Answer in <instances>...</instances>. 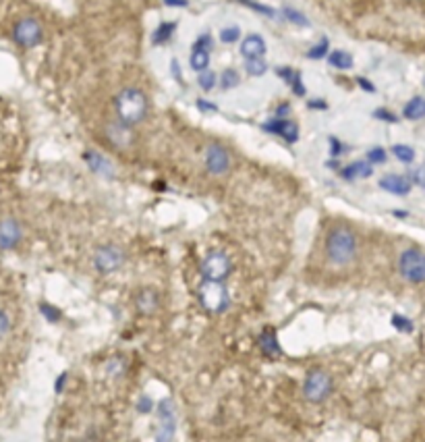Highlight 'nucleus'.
Segmentation results:
<instances>
[{"label": "nucleus", "instance_id": "obj_1", "mask_svg": "<svg viewBox=\"0 0 425 442\" xmlns=\"http://www.w3.org/2000/svg\"><path fill=\"white\" fill-rule=\"evenodd\" d=\"M359 254L357 235L349 227H334L326 239V256L334 266H349Z\"/></svg>", "mask_w": 425, "mask_h": 442}, {"label": "nucleus", "instance_id": "obj_2", "mask_svg": "<svg viewBox=\"0 0 425 442\" xmlns=\"http://www.w3.org/2000/svg\"><path fill=\"white\" fill-rule=\"evenodd\" d=\"M117 119L127 125H140L147 117V96L140 88H123L115 98Z\"/></svg>", "mask_w": 425, "mask_h": 442}, {"label": "nucleus", "instance_id": "obj_3", "mask_svg": "<svg viewBox=\"0 0 425 442\" xmlns=\"http://www.w3.org/2000/svg\"><path fill=\"white\" fill-rule=\"evenodd\" d=\"M199 303L203 305L206 311L210 313H224L231 305V297L224 287V281H206L199 285Z\"/></svg>", "mask_w": 425, "mask_h": 442}, {"label": "nucleus", "instance_id": "obj_4", "mask_svg": "<svg viewBox=\"0 0 425 442\" xmlns=\"http://www.w3.org/2000/svg\"><path fill=\"white\" fill-rule=\"evenodd\" d=\"M399 272L413 285L425 283V254L417 247H409L399 258Z\"/></svg>", "mask_w": 425, "mask_h": 442}, {"label": "nucleus", "instance_id": "obj_5", "mask_svg": "<svg viewBox=\"0 0 425 442\" xmlns=\"http://www.w3.org/2000/svg\"><path fill=\"white\" fill-rule=\"evenodd\" d=\"M332 376L324 370H313L303 382V397L309 403H324L332 393Z\"/></svg>", "mask_w": 425, "mask_h": 442}, {"label": "nucleus", "instance_id": "obj_6", "mask_svg": "<svg viewBox=\"0 0 425 442\" xmlns=\"http://www.w3.org/2000/svg\"><path fill=\"white\" fill-rule=\"evenodd\" d=\"M12 40L21 48H35L44 40V27L33 17H23L12 25Z\"/></svg>", "mask_w": 425, "mask_h": 442}, {"label": "nucleus", "instance_id": "obj_7", "mask_svg": "<svg viewBox=\"0 0 425 442\" xmlns=\"http://www.w3.org/2000/svg\"><path fill=\"white\" fill-rule=\"evenodd\" d=\"M231 270H233V264L224 252H210L199 266V272L206 281H226Z\"/></svg>", "mask_w": 425, "mask_h": 442}, {"label": "nucleus", "instance_id": "obj_8", "mask_svg": "<svg viewBox=\"0 0 425 442\" xmlns=\"http://www.w3.org/2000/svg\"><path fill=\"white\" fill-rule=\"evenodd\" d=\"M125 264V252L119 245H102L94 254V268L102 275H110Z\"/></svg>", "mask_w": 425, "mask_h": 442}, {"label": "nucleus", "instance_id": "obj_9", "mask_svg": "<svg viewBox=\"0 0 425 442\" xmlns=\"http://www.w3.org/2000/svg\"><path fill=\"white\" fill-rule=\"evenodd\" d=\"M158 418H160V432L156 441H172L176 432V407L172 399H162L158 403Z\"/></svg>", "mask_w": 425, "mask_h": 442}, {"label": "nucleus", "instance_id": "obj_10", "mask_svg": "<svg viewBox=\"0 0 425 442\" xmlns=\"http://www.w3.org/2000/svg\"><path fill=\"white\" fill-rule=\"evenodd\" d=\"M203 164H206V170L210 174H224L228 172L231 168V156L228 152L218 144H210L206 147V156H203Z\"/></svg>", "mask_w": 425, "mask_h": 442}, {"label": "nucleus", "instance_id": "obj_11", "mask_svg": "<svg viewBox=\"0 0 425 442\" xmlns=\"http://www.w3.org/2000/svg\"><path fill=\"white\" fill-rule=\"evenodd\" d=\"M21 239H23V229H21L19 220L12 216L0 218V249L10 252L21 243Z\"/></svg>", "mask_w": 425, "mask_h": 442}, {"label": "nucleus", "instance_id": "obj_12", "mask_svg": "<svg viewBox=\"0 0 425 442\" xmlns=\"http://www.w3.org/2000/svg\"><path fill=\"white\" fill-rule=\"evenodd\" d=\"M108 142L112 146H117L119 149H129V147L135 144V133H133V125H127L123 121H117V123H108L106 129H104Z\"/></svg>", "mask_w": 425, "mask_h": 442}, {"label": "nucleus", "instance_id": "obj_13", "mask_svg": "<svg viewBox=\"0 0 425 442\" xmlns=\"http://www.w3.org/2000/svg\"><path fill=\"white\" fill-rule=\"evenodd\" d=\"M380 189L392 193V195H409V191L413 189V181L409 177H403V174H386L378 181Z\"/></svg>", "mask_w": 425, "mask_h": 442}, {"label": "nucleus", "instance_id": "obj_14", "mask_svg": "<svg viewBox=\"0 0 425 442\" xmlns=\"http://www.w3.org/2000/svg\"><path fill=\"white\" fill-rule=\"evenodd\" d=\"M266 50H268L266 40L260 33H249L241 42V56L243 58H260V56L266 54Z\"/></svg>", "mask_w": 425, "mask_h": 442}, {"label": "nucleus", "instance_id": "obj_15", "mask_svg": "<svg viewBox=\"0 0 425 442\" xmlns=\"http://www.w3.org/2000/svg\"><path fill=\"white\" fill-rule=\"evenodd\" d=\"M374 174V164L372 162H363V160H357V162H351L349 166H344L340 170V177L344 181H359V179H369Z\"/></svg>", "mask_w": 425, "mask_h": 442}, {"label": "nucleus", "instance_id": "obj_16", "mask_svg": "<svg viewBox=\"0 0 425 442\" xmlns=\"http://www.w3.org/2000/svg\"><path fill=\"white\" fill-rule=\"evenodd\" d=\"M258 345H260L262 353L268 355V357H276V355L283 353V349H281V345H278V338H276V332H274L272 328H266V330L260 334Z\"/></svg>", "mask_w": 425, "mask_h": 442}, {"label": "nucleus", "instance_id": "obj_17", "mask_svg": "<svg viewBox=\"0 0 425 442\" xmlns=\"http://www.w3.org/2000/svg\"><path fill=\"white\" fill-rule=\"evenodd\" d=\"M85 162L96 174H106V177L112 174V164L98 152H85Z\"/></svg>", "mask_w": 425, "mask_h": 442}, {"label": "nucleus", "instance_id": "obj_18", "mask_svg": "<svg viewBox=\"0 0 425 442\" xmlns=\"http://www.w3.org/2000/svg\"><path fill=\"white\" fill-rule=\"evenodd\" d=\"M326 58H328V65L334 67V69H338V71H349L355 65L353 54L347 52V50H332V52H328Z\"/></svg>", "mask_w": 425, "mask_h": 442}, {"label": "nucleus", "instance_id": "obj_19", "mask_svg": "<svg viewBox=\"0 0 425 442\" xmlns=\"http://www.w3.org/2000/svg\"><path fill=\"white\" fill-rule=\"evenodd\" d=\"M403 117L407 121H422L425 119V98L424 96H415L411 98L405 108H403Z\"/></svg>", "mask_w": 425, "mask_h": 442}, {"label": "nucleus", "instance_id": "obj_20", "mask_svg": "<svg viewBox=\"0 0 425 442\" xmlns=\"http://www.w3.org/2000/svg\"><path fill=\"white\" fill-rule=\"evenodd\" d=\"M174 29H176V23H174V21H164V23H160V25L156 27V31L151 33V42H153V46H162V44H166V42L172 38Z\"/></svg>", "mask_w": 425, "mask_h": 442}, {"label": "nucleus", "instance_id": "obj_21", "mask_svg": "<svg viewBox=\"0 0 425 442\" xmlns=\"http://www.w3.org/2000/svg\"><path fill=\"white\" fill-rule=\"evenodd\" d=\"M189 65L195 73H201V71H208L210 67V50H203V48H193L191 52V58H189Z\"/></svg>", "mask_w": 425, "mask_h": 442}, {"label": "nucleus", "instance_id": "obj_22", "mask_svg": "<svg viewBox=\"0 0 425 442\" xmlns=\"http://www.w3.org/2000/svg\"><path fill=\"white\" fill-rule=\"evenodd\" d=\"M138 309L142 313H151L158 309V293L151 291V289H145L142 293L138 295Z\"/></svg>", "mask_w": 425, "mask_h": 442}, {"label": "nucleus", "instance_id": "obj_23", "mask_svg": "<svg viewBox=\"0 0 425 442\" xmlns=\"http://www.w3.org/2000/svg\"><path fill=\"white\" fill-rule=\"evenodd\" d=\"M283 17L288 23H292V25H297V27H309V23H311V21L307 19L305 13H301V10H297V8H292V6H284Z\"/></svg>", "mask_w": 425, "mask_h": 442}, {"label": "nucleus", "instance_id": "obj_24", "mask_svg": "<svg viewBox=\"0 0 425 442\" xmlns=\"http://www.w3.org/2000/svg\"><path fill=\"white\" fill-rule=\"evenodd\" d=\"M218 83L222 90H235L239 83H241V75L237 69H224L222 75L218 77Z\"/></svg>", "mask_w": 425, "mask_h": 442}, {"label": "nucleus", "instance_id": "obj_25", "mask_svg": "<svg viewBox=\"0 0 425 442\" xmlns=\"http://www.w3.org/2000/svg\"><path fill=\"white\" fill-rule=\"evenodd\" d=\"M245 71L251 77H262L268 71V63L264 60V56H260V58H245Z\"/></svg>", "mask_w": 425, "mask_h": 442}, {"label": "nucleus", "instance_id": "obj_26", "mask_svg": "<svg viewBox=\"0 0 425 442\" xmlns=\"http://www.w3.org/2000/svg\"><path fill=\"white\" fill-rule=\"evenodd\" d=\"M328 52H330V40H328V38H322L317 44H313V46L307 50V58H311V60H319V58L328 56Z\"/></svg>", "mask_w": 425, "mask_h": 442}, {"label": "nucleus", "instance_id": "obj_27", "mask_svg": "<svg viewBox=\"0 0 425 442\" xmlns=\"http://www.w3.org/2000/svg\"><path fill=\"white\" fill-rule=\"evenodd\" d=\"M392 154H394V158H397L399 162H403V164H411V162L415 160V149L411 146H407V144H397V146H392Z\"/></svg>", "mask_w": 425, "mask_h": 442}, {"label": "nucleus", "instance_id": "obj_28", "mask_svg": "<svg viewBox=\"0 0 425 442\" xmlns=\"http://www.w3.org/2000/svg\"><path fill=\"white\" fill-rule=\"evenodd\" d=\"M197 85L203 90V92H212L216 85H218V75L214 73V71H201L199 73V77H197Z\"/></svg>", "mask_w": 425, "mask_h": 442}, {"label": "nucleus", "instance_id": "obj_29", "mask_svg": "<svg viewBox=\"0 0 425 442\" xmlns=\"http://www.w3.org/2000/svg\"><path fill=\"white\" fill-rule=\"evenodd\" d=\"M281 138H283L286 144H294L299 140V125L286 119L283 125V131H281Z\"/></svg>", "mask_w": 425, "mask_h": 442}, {"label": "nucleus", "instance_id": "obj_30", "mask_svg": "<svg viewBox=\"0 0 425 442\" xmlns=\"http://www.w3.org/2000/svg\"><path fill=\"white\" fill-rule=\"evenodd\" d=\"M241 40V27L239 25H228L224 29H220V42L224 44H235Z\"/></svg>", "mask_w": 425, "mask_h": 442}, {"label": "nucleus", "instance_id": "obj_31", "mask_svg": "<svg viewBox=\"0 0 425 442\" xmlns=\"http://www.w3.org/2000/svg\"><path fill=\"white\" fill-rule=\"evenodd\" d=\"M40 313H42L50 324H56V322H60V318H62L60 309H58L56 305H50V303H40Z\"/></svg>", "mask_w": 425, "mask_h": 442}, {"label": "nucleus", "instance_id": "obj_32", "mask_svg": "<svg viewBox=\"0 0 425 442\" xmlns=\"http://www.w3.org/2000/svg\"><path fill=\"white\" fill-rule=\"evenodd\" d=\"M390 322H392V326H394L397 330H401V332H413V330H415V324H413L407 316L394 313V316L390 318Z\"/></svg>", "mask_w": 425, "mask_h": 442}, {"label": "nucleus", "instance_id": "obj_33", "mask_svg": "<svg viewBox=\"0 0 425 442\" xmlns=\"http://www.w3.org/2000/svg\"><path fill=\"white\" fill-rule=\"evenodd\" d=\"M388 160V154H386V149L380 146L372 147V149H367V162H372L374 166L376 164H384Z\"/></svg>", "mask_w": 425, "mask_h": 442}, {"label": "nucleus", "instance_id": "obj_34", "mask_svg": "<svg viewBox=\"0 0 425 442\" xmlns=\"http://www.w3.org/2000/svg\"><path fill=\"white\" fill-rule=\"evenodd\" d=\"M374 117L378 121H386V123H399V117L394 113H390L388 108H376L374 110Z\"/></svg>", "mask_w": 425, "mask_h": 442}, {"label": "nucleus", "instance_id": "obj_35", "mask_svg": "<svg viewBox=\"0 0 425 442\" xmlns=\"http://www.w3.org/2000/svg\"><path fill=\"white\" fill-rule=\"evenodd\" d=\"M138 411H140L142 416L153 411V401H151V397H147V395H142V397H140V401H138Z\"/></svg>", "mask_w": 425, "mask_h": 442}, {"label": "nucleus", "instance_id": "obj_36", "mask_svg": "<svg viewBox=\"0 0 425 442\" xmlns=\"http://www.w3.org/2000/svg\"><path fill=\"white\" fill-rule=\"evenodd\" d=\"M212 46H214V40H212V35L210 33H201L195 42H193V48H203V50H212Z\"/></svg>", "mask_w": 425, "mask_h": 442}, {"label": "nucleus", "instance_id": "obj_37", "mask_svg": "<svg viewBox=\"0 0 425 442\" xmlns=\"http://www.w3.org/2000/svg\"><path fill=\"white\" fill-rule=\"evenodd\" d=\"M8 332H10V318L4 309H0V341L8 336Z\"/></svg>", "mask_w": 425, "mask_h": 442}, {"label": "nucleus", "instance_id": "obj_38", "mask_svg": "<svg viewBox=\"0 0 425 442\" xmlns=\"http://www.w3.org/2000/svg\"><path fill=\"white\" fill-rule=\"evenodd\" d=\"M328 146H330V154L336 158V156H340L342 152H347V146L338 140V138H328Z\"/></svg>", "mask_w": 425, "mask_h": 442}, {"label": "nucleus", "instance_id": "obj_39", "mask_svg": "<svg viewBox=\"0 0 425 442\" xmlns=\"http://www.w3.org/2000/svg\"><path fill=\"white\" fill-rule=\"evenodd\" d=\"M253 10H258V13H262V15H266V17H270V19H276V10L272 8V6H266V4H258V2H247Z\"/></svg>", "mask_w": 425, "mask_h": 442}, {"label": "nucleus", "instance_id": "obj_40", "mask_svg": "<svg viewBox=\"0 0 425 442\" xmlns=\"http://www.w3.org/2000/svg\"><path fill=\"white\" fill-rule=\"evenodd\" d=\"M290 88H292V92L297 94V96H305V85H303V79H301V73H294V77H292V81H290Z\"/></svg>", "mask_w": 425, "mask_h": 442}, {"label": "nucleus", "instance_id": "obj_41", "mask_svg": "<svg viewBox=\"0 0 425 442\" xmlns=\"http://www.w3.org/2000/svg\"><path fill=\"white\" fill-rule=\"evenodd\" d=\"M195 106H197L201 113H216V110H218V106H216L214 102H208L206 98H199V100L195 102Z\"/></svg>", "mask_w": 425, "mask_h": 442}, {"label": "nucleus", "instance_id": "obj_42", "mask_svg": "<svg viewBox=\"0 0 425 442\" xmlns=\"http://www.w3.org/2000/svg\"><path fill=\"white\" fill-rule=\"evenodd\" d=\"M276 75L284 79L286 83H290L292 81V77H294V71L290 69V67H276Z\"/></svg>", "mask_w": 425, "mask_h": 442}, {"label": "nucleus", "instance_id": "obj_43", "mask_svg": "<svg viewBox=\"0 0 425 442\" xmlns=\"http://www.w3.org/2000/svg\"><path fill=\"white\" fill-rule=\"evenodd\" d=\"M413 183H417L419 187H425V164H422L419 168H415V172L411 174Z\"/></svg>", "mask_w": 425, "mask_h": 442}, {"label": "nucleus", "instance_id": "obj_44", "mask_svg": "<svg viewBox=\"0 0 425 442\" xmlns=\"http://www.w3.org/2000/svg\"><path fill=\"white\" fill-rule=\"evenodd\" d=\"M357 83H359V88H361V90H365V92H369V94H374V92H376V85H374L367 77H357Z\"/></svg>", "mask_w": 425, "mask_h": 442}, {"label": "nucleus", "instance_id": "obj_45", "mask_svg": "<svg viewBox=\"0 0 425 442\" xmlns=\"http://www.w3.org/2000/svg\"><path fill=\"white\" fill-rule=\"evenodd\" d=\"M170 71H172V75H174L176 81H183V73H181V69H178V60H176V58L170 60Z\"/></svg>", "mask_w": 425, "mask_h": 442}, {"label": "nucleus", "instance_id": "obj_46", "mask_svg": "<svg viewBox=\"0 0 425 442\" xmlns=\"http://www.w3.org/2000/svg\"><path fill=\"white\" fill-rule=\"evenodd\" d=\"M67 378H69L67 372H62V374L56 378V382H54V391H56V393H62V388H65V384H67Z\"/></svg>", "mask_w": 425, "mask_h": 442}, {"label": "nucleus", "instance_id": "obj_47", "mask_svg": "<svg viewBox=\"0 0 425 442\" xmlns=\"http://www.w3.org/2000/svg\"><path fill=\"white\" fill-rule=\"evenodd\" d=\"M307 106L313 108V110H326L328 108V104L324 100H311V102H307Z\"/></svg>", "mask_w": 425, "mask_h": 442}, {"label": "nucleus", "instance_id": "obj_48", "mask_svg": "<svg viewBox=\"0 0 425 442\" xmlns=\"http://www.w3.org/2000/svg\"><path fill=\"white\" fill-rule=\"evenodd\" d=\"M288 113H290V106H288L286 102L276 108V117H278V119H286V115H288Z\"/></svg>", "mask_w": 425, "mask_h": 442}, {"label": "nucleus", "instance_id": "obj_49", "mask_svg": "<svg viewBox=\"0 0 425 442\" xmlns=\"http://www.w3.org/2000/svg\"><path fill=\"white\" fill-rule=\"evenodd\" d=\"M166 6H187L189 0H162Z\"/></svg>", "mask_w": 425, "mask_h": 442}, {"label": "nucleus", "instance_id": "obj_50", "mask_svg": "<svg viewBox=\"0 0 425 442\" xmlns=\"http://www.w3.org/2000/svg\"><path fill=\"white\" fill-rule=\"evenodd\" d=\"M326 168H338V160H328L326 162Z\"/></svg>", "mask_w": 425, "mask_h": 442}, {"label": "nucleus", "instance_id": "obj_51", "mask_svg": "<svg viewBox=\"0 0 425 442\" xmlns=\"http://www.w3.org/2000/svg\"><path fill=\"white\" fill-rule=\"evenodd\" d=\"M392 214H394V216H399V218H407V216H409V214H407L405 210H394Z\"/></svg>", "mask_w": 425, "mask_h": 442}, {"label": "nucleus", "instance_id": "obj_52", "mask_svg": "<svg viewBox=\"0 0 425 442\" xmlns=\"http://www.w3.org/2000/svg\"><path fill=\"white\" fill-rule=\"evenodd\" d=\"M239 2H243V4H247V2H249V0H239Z\"/></svg>", "mask_w": 425, "mask_h": 442}]
</instances>
